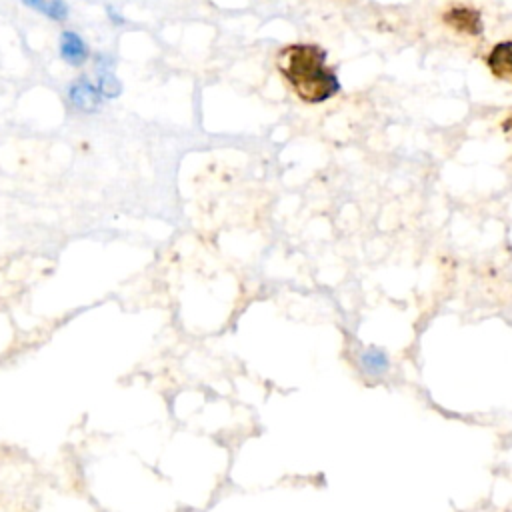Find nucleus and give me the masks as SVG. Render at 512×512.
I'll list each match as a JSON object with an SVG mask.
<instances>
[{
	"label": "nucleus",
	"mask_w": 512,
	"mask_h": 512,
	"mask_svg": "<svg viewBox=\"0 0 512 512\" xmlns=\"http://www.w3.org/2000/svg\"><path fill=\"white\" fill-rule=\"evenodd\" d=\"M278 72L294 94L308 104L326 102L340 92L338 76L326 64V50L316 44H290L282 48Z\"/></svg>",
	"instance_id": "f257e3e1"
},
{
	"label": "nucleus",
	"mask_w": 512,
	"mask_h": 512,
	"mask_svg": "<svg viewBox=\"0 0 512 512\" xmlns=\"http://www.w3.org/2000/svg\"><path fill=\"white\" fill-rule=\"evenodd\" d=\"M102 92L98 90L96 84L88 82L86 78H78L74 84H70L68 88V100L70 104L80 110V112H86V114H92L100 108L102 104Z\"/></svg>",
	"instance_id": "f03ea898"
},
{
	"label": "nucleus",
	"mask_w": 512,
	"mask_h": 512,
	"mask_svg": "<svg viewBox=\"0 0 512 512\" xmlns=\"http://www.w3.org/2000/svg\"><path fill=\"white\" fill-rule=\"evenodd\" d=\"M444 22L454 28L456 32H466V34H480L482 32V22H480V14L468 6H452L446 14H444Z\"/></svg>",
	"instance_id": "7ed1b4c3"
},
{
	"label": "nucleus",
	"mask_w": 512,
	"mask_h": 512,
	"mask_svg": "<svg viewBox=\"0 0 512 512\" xmlns=\"http://www.w3.org/2000/svg\"><path fill=\"white\" fill-rule=\"evenodd\" d=\"M88 46L80 34L64 30L60 34V58L70 66H82L88 60Z\"/></svg>",
	"instance_id": "20e7f679"
},
{
	"label": "nucleus",
	"mask_w": 512,
	"mask_h": 512,
	"mask_svg": "<svg viewBox=\"0 0 512 512\" xmlns=\"http://www.w3.org/2000/svg\"><path fill=\"white\" fill-rule=\"evenodd\" d=\"M486 64L490 68V72L502 80V82H508L512 84V42H500L496 44L488 58H486Z\"/></svg>",
	"instance_id": "39448f33"
},
{
	"label": "nucleus",
	"mask_w": 512,
	"mask_h": 512,
	"mask_svg": "<svg viewBox=\"0 0 512 512\" xmlns=\"http://www.w3.org/2000/svg\"><path fill=\"white\" fill-rule=\"evenodd\" d=\"M96 86L102 92L104 98H116L122 92V84L118 80V76L114 74L112 62L104 56H98V66H96Z\"/></svg>",
	"instance_id": "423d86ee"
},
{
	"label": "nucleus",
	"mask_w": 512,
	"mask_h": 512,
	"mask_svg": "<svg viewBox=\"0 0 512 512\" xmlns=\"http://www.w3.org/2000/svg\"><path fill=\"white\" fill-rule=\"evenodd\" d=\"M22 2L50 20H64L68 16V6L64 0H22Z\"/></svg>",
	"instance_id": "0eeeda50"
}]
</instances>
